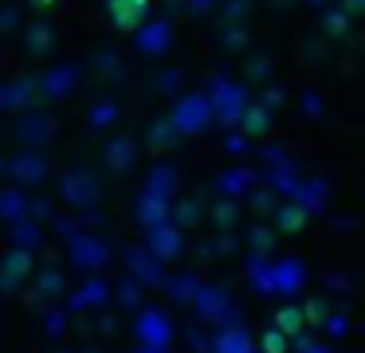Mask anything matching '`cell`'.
Listing matches in <instances>:
<instances>
[{
    "label": "cell",
    "instance_id": "cell-1",
    "mask_svg": "<svg viewBox=\"0 0 365 353\" xmlns=\"http://www.w3.org/2000/svg\"><path fill=\"white\" fill-rule=\"evenodd\" d=\"M307 271L299 263H279V267H263L259 271V290H299Z\"/></svg>",
    "mask_w": 365,
    "mask_h": 353
},
{
    "label": "cell",
    "instance_id": "cell-2",
    "mask_svg": "<svg viewBox=\"0 0 365 353\" xmlns=\"http://www.w3.org/2000/svg\"><path fill=\"white\" fill-rule=\"evenodd\" d=\"M145 12H150V0H110V20L126 31H134L145 20Z\"/></svg>",
    "mask_w": 365,
    "mask_h": 353
},
{
    "label": "cell",
    "instance_id": "cell-3",
    "mask_svg": "<svg viewBox=\"0 0 365 353\" xmlns=\"http://www.w3.org/2000/svg\"><path fill=\"white\" fill-rule=\"evenodd\" d=\"M138 334H142V342H145V345H153V349H161V345L169 342V322L161 318L158 310H150L142 322H138Z\"/></svg>",
    "mask_w": 365,
    "mask_h": 353
},
{
    "label": "cell",
    "instance_id": "cell-4",
    "mask_svg": "<svg viewBox=\"0 0 365 353\" xmlns=\"http://www.w3.org/2000/svg\"><path fill=\"white\" fill-rule=\"evenodd\" d=\"M216 353H252V337L244 329H224L216 337Z\"/></svg>",
    "mask_w": 365,
    "mask_h": 353
},
{
    "label": "cell",
    "instance_id": "cell-5",
    "mask_svg": "<svg viewBox=\"0 0 365 353\" xmlns=\"http://www.w3.org/2000/svg\"><path fill=\"white\" fill-rule=\"evenodd\" d=\"M275 329H279V334H287V337L302 334V310H299V306H283V310L275 314Z\"/></svg>",
    "mask_w": 365,
    "mask_h": 353
},
{
    "label": "cell",
    "instance_id": "cell-6",
    "mask_svg": "<svg viewBox=\"0 0 365 353\" xmlns=\"http://www.w3.org/2000/svg\"><path fill=\"white\" fill-rule=\"evenodd\" d=\"M287 349H291V337H287V334H279L275 326H271L267 334L259 337V353H287Z\"/></svg>",
    "mask_w": 365,
    "mask_h": 353
},
{
    "label": "cell",
    "instance_id": "cell-7",
    "mask_svg": "<svg viewBox=\"0 0 365 353\" xmlns=\"http://www.w3.org/2000/svg\"><path fill=\"white\" fill-rule=\"evenodd\" d=\"M326 314H330V306H326L322 298H310V302L302 306V326H322Z\"/></svg>",
    "mask_w": 365,
    "mask_h": 353
},
{
    "label": "cell",
    "instance_id": "cell-8",
    "mask_svg": "<svg viewBox=\"0 0 365 353\" xmlns=\"http://www.w3.org/2000/svg\"><path fill=\"white\" fill-rule=\"evenodd\" d=\"M153 247H158L161 255H177L181 240H177V232H169V227H158V232H153Z\"/></svg>",
    "mask_w": 365,
    "mask_h": 353
},
{
    "label": "cell",
    "instance_id": "cell-9",
    "mask_svg": "<svg viewBox=\"0 0 365 353\" xmlns=\"http://www.w3.org/2000/svg\"><path fill=\"white\" fill-rule=\"evenodd\" d=\"M302 224H307V208H283L279 212V227H283V232H299Z\"/></svg>",
    "mask_w": 365,
    "mask_h": 353
},
{
    "label": "cell",
    "instance_id": "cell-10",
    "mask_svg": "<svg viewBox=\"0 0 365 353\" xmlns=\"http://www.w3.org/2000/svg\"><path fill=\"white\" fill-rule=\"evenodd\" d=\"M98 259L103 255H98L95 243H79V263H98Z\"/></svg>",
    "mask_w": 365,
    "mask_h": 353
}]
</instances>
